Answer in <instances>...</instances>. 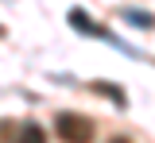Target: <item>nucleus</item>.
I'll return each mask as SVG.
<instances>
[{
    "label": "nucleus",
    "instance_id": "nucleus-1",
    "mask_svg": "<svg viewBox=\"0 0 155 143\" xmlns=\"http://www.w3.org/2000/svg\"><path fill=\"white\" fill-rule=\"evenodd\" d=\"M58 135L66 143H89L93 139V124L85 116H74V112H62L58 116Z\"/></svg>",
    "mask_w": 155,
    "mask_h": 143
},
{
    "label": "nucleus",
    "instance_id": "nucleus-2",
    "mask_svg": "<svg viewBox=\"0 0 155 143\" xmlns=\"http://www.w3.org/2000/svg\"><path fill=\"white\" fill-rule=\"evenodd\" d=\"M120 16H124L128 23H136V27H155V16L151 12H140V8H124Z\"/></svg>",
    "mask_w": 155,
    "mask_h": 143
},
{
    "label": "nucleus",
    "instance_id": "nucleus-3",
    "mask_svg": "<svg viewBox=\"0 0 155 143\" xmlns=\"http://www.w3.org/2000/svg\"><path fill=\"white\" fill-rule=\"evenodd\" d=\"M19 143H43V128H39V124H23Z\"/></svg>",
    "mask_w": 155,
    "mask_h": 143
}]
</instances>
